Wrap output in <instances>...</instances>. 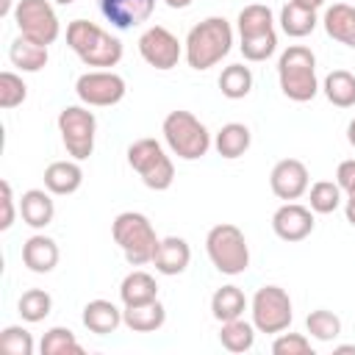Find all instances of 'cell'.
<instances>
[{"mask_svg": "<svg viewBox=\"0 0 355 355\" xmlns=\"http://www.w3.org/2000/svg\"><path fill=\"white\" fill-rule=\"evenodd\" d=\"M233 47V28L225 17H205L202 22H197L186 42H183V55L186 64L197 72H205L211 67H216Z\"/></svg>", "mask_w": 355, "mask_h": 355, "instance_id": "obj_1", "label": "cell"}, {"mask_svg": "<svg viewBox=\"0 0 355 355\" xmlns=\"http://www.w3.org/2000/svg\"><path fill=\"white\" fill-rule=\"evenodd\" d=\"M67 44L86 67H116L122 61V42L92 19H72L67 25Z\"/></svg>", "mask_w": 355, "mask_h": 355, "instance_id": "obj_2", "label": "cell"}, {"mask_svg": "<svg viewBox=\"0 0 355 355\" xmlns=\"http://www.w3.org/2000/svg\"><path fill=\"white\" fill-rule=\"evenodd\" d=\"M277 83L280 92L294 103H308L319 92L316 55L305 44H288L277 58Z\"/></svg>", "mask_w": 355, "mask_h": 355, "instance_id": "obj_3", "label": "cell"}, {"mask_svg": "<svg viewBox=\"0 0 355 355\" xmlns=\"http://www.w3.org/2000/svg\"><path fill=\"white\" fill-rule=\"evenodd\" d=\"M111 236L116 241V247L122 250L125 261L130 266H144V263H153V255H155V247H158V236H155V227L153 222L139 214V211H122L114 216L111 222Z\"/></svg>", "mask_w": 355, "mask_h": 355, "instance_id": "obj_4", "label": "cell"}, {"mask_svg": "<svg viewBox=\"0 0 355 355\" xmlns=\"http://www.w3.org/2000/svg\"><path fill=\"white\" fill-rule=\"evenodd\" d=\"M161 133L166 147L172 150V155L183 158V161H197L211 150V133L208 128L191 114V111H169L161 122Z\"/></svg>", "mask_w": 355, "mask_h": 355, "instance_id": "obj_5", "label": "cell"}, {"mask_svg": "<svg viewBox=\"0 0 355 355\" xmlns=\"http://www.w3.org/2000/svg\"><path fill=\"white\" fill-rule=\"evenodd\" d=\"M205 252H208L214 269L227 277L244 275L250 266V244H247L241 227H236L233 222H219L208 230Z\"/></svg>", "mask_w": 355, "mask_h": 355, "instance_id": "obj_6", "label": "cell"}, {"mask_svg": "<svg viewBox=\"0 0 355 355\" xmlns=\"http://www.w3.org/2000/svg\"><path fill=\"white\" fill-rule=\"evenodd\" d=\"M128 164L141 178V183L153 191H166L175 180V164H172L169 153L164 150L161 141H155L150 136L136 139L128 147Z\"/></svg>", "mask_w": 355, "mask_h": 355, "instance_id": "obj_7", "label": "cell"}, {"mask_svg": "<svg viewBox=\"0 0 355 355\" xmlns=\"http://www.w3.org/2000/svg\"><path fill=\"white\" fill-rule=\"evenodd\" d=\"M250 313H252V324L258 333H266V336H277L283 330H288L291 319H294V311H291V297L286 288L269 283V286H261L255 294H252V302H250Z\"/></svg>", "mask_w": 355, "mask_h": 355, "instance_id": "obj_8", "label": "cell"}, {"mask_svg": "<svg viewBox=\"0 0 355 355\" xmlns=\"http://www.w3.org/2000/svg\"><path fill=\"white\" fill-rule=\"evenodd\" d=\"M58 133H61L67 153L75 161H86L94 153L97 119L89 111V105H67L58 114Z\"/></svg>", "mask_w": 355, "mask_h": 355, "instance_id": "obj_9", "label": "cell"}, {"mask_svg": "<svg viewBox=\"0 0 355 355\" xmlns=\"http://www.w3.org/2000/svg\"><path fill=\"white\" fill-rule=\"evenodd\" d=\"M14 22L19 28V36L36 42V44H53L61 33L58 14L50 0H17L14 8Z\"/></svg>", "mask_w": 355, "mask_h": 355, "instance_id": "obj_10", "label": "cell"}, {"mask_svg": "<svg viewBox=\"0 0 355 355\" xmlns=\"http://www.w3.org/2000/svg\"><path fill=\"white\" fill-rule=\"evenodd\" d=\"M128 86H125V78L116 75L114 69H92V72H83L78 80H75V94L83 105H92V108H108V105H116L122 97H125Z\"/></svg>", "mask_w": 355, "mask_h": 355, "instance_id": "obj_11", "label": "cell"}, {"mask_svg": "<svg viewBox=\"0 0 355 355\" xmlns=\"http://www.w3.org/2000/svg\"><path fill=\"white\" fill-rule=\"evenodd\" d=\"M139 55L153 67V69H172L178 67L180 55H183V44L178 42V36L164 28V25H150L141 36H139Z\"/></svg>", "mask_w": 355, "mask_h": 355, "instance_id": "obj_12", "label": "cell"}, {"mask_svg": "<svg viewBox=\"0 0 355 355\" xmlns=\"http://www.w3.org/2000/svg\"><path fill=\"white\" fill-rule=\"evenodd\" d=\"M269 186H272V194L277 200H286V202H294L300 200L308 186H311V175H308V166L300 161V158H283L272 166L269 172Z\"/></svg>", "mask_w": 355, "mask_h": 355, "instance_id": "obj_13", "label": "cell"}, {"mask_svg": "<svg viewBox=\"0 0 355 355\" xmlns=\"http://www.w3.org/2000/svg\"><path fill=\"white\" fill-rule=\"evenodd\" d=\"M272 230L283 241H302L313 233V211L300 202H283L272 214Z\"/></svg>", "mask_w": 355, "mask_h": 355, "instance_id": "obj_14", "label": "cell"}, {"mask_svg": "<svg viewBox=\"0 0 355 355\" xmlns=\"http://www.w3.org/2000/svg\"><path fill=\"white\" fill-rule=\"evenodd\" d=\"M100 14L119 31L147 22L155 11V0H97Z\"/></svg>", "mask_w": 355, "mask_h": 355, "instance_id": "obj_15", "label": "cell"}, {"mask_svg": "<svg viewBox=\"0 0 355 355\" xmlns=\"http://www.w3.org/2000/svg\"><path fill=\"white\" fill-rule=\"evenodd\" d=\"M191 261V247L186 239L180 236H166L158 241L155 247V255H153V266L155 272L166 275V277H175V275H183L186 266Z\"/></svg>", "mask_w": 355, "mask_h": 355, "instance_id": "obj_16", "label": "cell"}, {"mask_svg": "<svg viewBox=\"0 0 355 355\" xmlns=\"http://www.w3.org/2000/svg\"><path fill=\"white\" fill-rule=\"evenodd\" d=\"M19 216L28 227L44 230L55 216V202L47 189H28L19 197Z\"/></svg>", "mask_w": 355, "mask_h": 355, "instance_id": "obj_17", "label": "cell"}, {"mask_svg": "<svg viewBox=\"0 0 355 355\" xmlns=\"http://www.w3.org/2000/svg\"><path fill=\"white\" fill-rule=\"evenodd\" d=\"M58 258H61V252H58L55 239H50V236H44V233H33V236L22 244V263H25L31 272H36V275L53 272L55 263H58Z\"/></svg>", "mask_w": 355, "mask_h": 355, "instance_id": "obj_18", "label": "cell"}, {"mask_svg": "<svg viewBox=\"0 0 355 355\" xmlns=\"http://www.w3.org/2000/svg\"><path fill=\"white\" fill-rule=\"evenodd\" d=\"M80 183H83V169H80V164L75 158H69V161H53L44 169V189L50 194H58V197L75 194L80 189Z\"/></svg>", "mask_w": 355, "mask_h": 355, "instance_id": "obj_19", "label": "cell"}, {"mask_svg": "<svg viewBox=\"0 0 355 355\" xmlns=\"http://www.w3.org/2000/svg\"><path fill=\"white\" fill-rule=\"evenodd\" d=\"M324 33L347 47H355V6L349 3H333L324 8L322 17Z\"/></svg>", "mask_w": 355, "mask_h": 355, "instance_id": "obj_20", "label": "cell"}, {"mask_svg": "<svg viewBox=\"0 0 355 355\" xmlns=\"http://www.w3.org/2000/svg\"><path fill=\"white\" fill-rule=\"evenodd\" d=\"M119 300H122L125 308L144 305V302L158 300V283H155V277L150 272H144V269L128 272L122 277V283H119Z\"/></svg>", "mask_w": 355, "mask_h": 355, "instance_id": "obj_21", "label": "cell"}, {"mask_svg": "<svg viewBox=\"0 0 355 355\" xmlns=\"http://www.w3.org/2000/svg\"><path fill=\"white\" fill-rule=\"evenodd\" d=\"M83 327L97 336H108L122 324V311L111 300H89L83 305Z\"/></svg>", "mask_w": 355, "mask_h": 355, "instance_id": "obj_22", "label": "cell"}, {"mask_svg": "<svg viewBox=\"0 0 355 355\" xmlns=\"http://www.w3.org/2000/svg\"><path fill=\"white\" fill-rule=\"evenodd\" d=\"M250 144H252V133H250V128L244 125V122H227V125H222L219 130H216V136H214V147H216V153L222 155V158H241L247 150H250Z\"/></svg>", "mask_w": 355, "mask_h": 355, "instance_id": "obj_23", "label": "cell"}, {"mask_svg": "<svg viewBox=\"0 0 355 355\" xmlns=\"http://www.w3.org/2000/svg\"><path fill=\"white\" fill-rule=\"evenodd\" d=\"M164 322H166V308L158 300L144 305H130L122 311V324L133 333H155Z\"/></svg>", "mask_w": 355, "mask_h": 355, "instance_id": "obj_24", "label": "cell"}, {"mask_svg": "<svg viewBox=\"0 0 355 355\" xmlns=\"http://www.w3.org/2000/svg\"><path fill=\"white\" fill-rule=\"evenodd\" d=\"M8 58H11V64L19 72H39V69L47 67V58L50 55H47V47L44 44H36V42H31L25 36H17L11 42V47H8Z\"/></svg>", "mask_w": 355, "mask_h": 355, "instance_id": "obj_25", "label": "cell"}, {"mask_svg": "<svg viewBox=\"0 0 355 355\" xmlns=\"http://www.w3.org/2000/svg\"><path fill=\"white\" fill-rule=\"evenodd\" d=\"M277 22H280V28H283L286 36H291V39H302V36L313 33V28L319 25V17H316L313 8H302V6H297V3L288 0V3L280 8Z\"/></svg>", "mask_w": 355, "mask_h": 355, "instance_id": "obj_26", "label": "cell"}, {"mask_svg": "<svg viewBox=\"0 0 355 355\" xmlns=\"http://www.w3.org/2000/svg\"><path fill=\"white\" fill-rule=\"evenodd\" d=\"M244 311H247V297H244V291L239 286L227 283V286H222V288L214 291V297H211V313H214L216 322L239 319Z\"/></svg>", "mask_w": 355, "mask_h": 355, "instance_id": "obj_27", "label": "cell"}, {"mask_svg": "<svg viewBox=\"0 0 355 355\" xmlns=\"http://www.w3.org/2000/svg\"><path fill=\"white\" fill-rule=\"evenodd\" d=\"M324 97L338 105V108H352L355 105V75L349 69H333L322 80Z\"/></svg>", "mask_w": 355, "mask_h": 355, "instance_id": "obj_28", "label": "cell"}, {"mask_svg": "<svg viewBox=\"0 0 355 355\" xmlns=\"http://www.w3.org/2000/svg\"><path fill=\"white\" fill-rule=\"evenodd\" d=\"M236 25H239V36H258V33L275 31V14L263 3H250L239 11Z\"/></svg>", "mask_w": 355, "mask_h": 355, "instance_id": "obj_29", "label": "cell"}, {"mask_svg": "<svg viewBox=\"0 0 355 355\" xmlns=\"http://www.w3.org/2000/svg\"><path fill=\"white\" fill-rule=\"evenodd\" d=\"M255 324L252 322H244L241 316L239 319H230V322H222V330H219V341L227 352H247L252 349L255 344Z\"/></svg>", "mask_w": 355, "mask_h": 355, "instance_id": "obj_30", "label": "cell"}, {"mask_svg": "<svg viewBox=\"0 0 355 355\" xmlns=\"http://www.w3.org/2000/svg\"><path fill=\"white\" fill-rule=\"evenodd\" d=\"M308 202L313 214H333L344 205V191L336 180H316L308 191Z\"/></svg>", "mask_w": 355, "mask_h": 355, "instance_id": "obj_31", "label": "cell"}, {"mask_svg": "<svg viewBox=\"0 0 355 355\" xmlns=\"http://www.w3.org/2000/svg\"><path fill=\"white\" fill-rule=\"evenodd\" d=\"M250 89H252V72H250V67L230 64V67L222 69V75H219V92L227 100H241V97L250 94Z\"/></svg>", "mask_w": 355, "mask_h": 355, "instance_id": "obj_32", "label": "cell"}, {"mask_svg": "<svg viewBox=\"0 0 355 355\" xmlns=\"http://www.w3.org/2000/svg\"><path fill=\"white\" fill-rule=\"evenodd\" d=\"M17 311H19V316H22L25 322L36 324V322H42V319L50 316V311H53V297H50L44 288H28V291H22V297H19V302H17Z\"/></svg>", "mask_w": 355, "mask_h": 355, "instance_id": "obj_33", "label": "cell"}, {"mask_svg": "<svg viewBox=\"0 0 355 355\" xmlns=\"http://www.w3.org/2000/svg\"><path fill=\"white\" fill-rule=\"evenodd\" d=\"M39 352L42 355H67V352L80 355L83 347H80V341L75 338V333L69 327H50L39 341Z\"/></svg>", "mask_w": 355, "mask_h": 355, "instance_id": "obj_34", "label": "cell"}, {"mask_svg": "<svg viewBox=\"0 0 355 355\" xmlns=\"http://www.w3.org/2000/svg\"><path fill=\"white\" fill-rule=\"evenodd\" d=\"M239 50H241L244 61H255V64L266 61L277 50V33L266 31V33H258V36H239Z\"/></svg>", "mask_w": 355, "mask_h": 355, "instance_id": "obj_35", "label": "cell"}, {"mask_svg": "<svg viewBox=\"0 0 355 355\" xmlns=\"http://www.w3.org/2000/svg\"><path fill=\"white\" fill-rule=\"evenodd\" d=\"M305 330L311 333V338L316 341H333L341 336V319L333 313V311H311L308 319H305Z\"/></svg>", "mask_w": 355, "mask_h": 355, "instance_id": "obj_36", "label": "cell"}, {"mask_svg": "<svg viewBox=\"0 0 355 355\" xmlns=\"http://www.w3.org/2000/svg\"><path fill=\"white\" fill-rule=\"evenodd\" d=\"M25 97H28V86H25V80H22L17 72H11V69L0 72V108L11 111V108L22 105Z\"/></svg>", "mask_w": 355, "mask_h": 355, "instance_id": "obj_37", "label": "cell"}, {"mask_svg": "<svg viewBox=\"0 0 355 355\" xmlns=\"http://www.w3.org/2000/svg\"><path fill=\"white\" fill-rule=\"evenodd\" d=\"M0 349L8 355H33L36 344H33V336L22 324H8L0 333Z\"/></svg>", "mask_w": 355, "mask_h": 355, "instance_id": "obj_38", "label": "cell"}, {"mask_svg": "<svg viewBox=\"0 0 355 355\" xmlns=\"http://www.w3.org/2000/svg\"><path fill=\"white\" fill-rule=\"evenodd\" d=\"M272 352L275 355H313L311 338L302 333H277L272 341Z\"/></svg>", "mask_w": 355, "mask_h": 355, "instance_id": "obj_39", "label": "cell"}, {"mask_svg": "<svg viewBox=\"0 0 355 355\" xmlns=\"http://www.w3.org/2000/svg\"><path fill=\"white\" fill-rule=\"evenodd\" d=\"M336 183L341 186L344 200H347V197L355 200V158H347V161L338 164V169H336Z\"/></svg>", "mask_w": 355, "mask_h": 355, "instance_id": "obj_40", "label": "cell"}, {"mask_svg": "<svg viewBox=\"0 0 355 355\" xmlns=\"http://www.w3.org/2000/svg\"><path fill=\"white\" fill-rule=\"evenodd\" d=\"M0 191H3V216H0V230H11L14 216H17V202H14L11 183H8V180H3V183H0Z\"/></svg>", "mask_w": 355, "mask_h": 355, "instance_id": "obj_41", "label": "cell"}, {"mask_svg": "<svg viewBox=\"0 0 355 355\" xmlns=\"http://www.w3.org/2000/svg\"><path fill=\"white\" fill-rule=\"evenodd\" d=\"M291 3H297V6H302V8H313V11H319V8L324 6V0H291Z\"/></svg>", "mask_w": 355, "mask_h": 355, "instance_id": "obj_42", "label": "cell"}, {"mask_svg": "<svg viewBox=\"0 0 355 355\" xmlns=\"http://www.w3.org/2000/svg\"><path fill=\"white\" fill-rule=\"evenodd\" d=\"M164 3H166L169 8H189L194 0H164Z\"/></svg>", "mask_w": 355, "mask_h": 355, "instance_id": "obj_43", "label": "cell"}, {"mask_svg": "<svg viewBox=\"0 0 355 355\" xmlns=\"http://www.w3.org/2000/svg\"><path fill=\"white\" fill-rule=\"evenodd\" d=\"M347 141L355 147V116L349 119V125H347Z\"/></svg>", "mask_w": 355, "mask_h": 355, "instance_id": "obj_44", "label": "cell"}, {"mask_svg": "<svg viewBox=\"0 0 355 355\" xmlns=\"http://www.w3.org/2000/svg\"><path fill=\"white\" fill-rule=\"evenodd\" d=\"M336 352H355V344H341L336 347Z\"/></svg>", "mask_w": 355, "mask_h": 355, "instance_id": "obj_45", "label": "cell"}, {"mask_svg": "<svg viewBox=\"0 0 355 355\" xmlns=\"http://www.w3.org/2000/svg\"><path fill=\"white\" fill-rule=\"evenodd\" d=\"M53 3H58V6H72L75 0H53Z\"/></svg>", "mask_w": 355, "mask_h": 355, "instance_id": "obj_46", "label": "cell"}]
</instances>
